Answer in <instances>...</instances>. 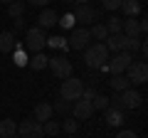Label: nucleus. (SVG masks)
<instances>
[{"label":"nucleus","mask_w":148,"mask_h":138,"mask_svg":"<svg viewBox=\"0 0 148 138\" xmlns=\"http://www.w3.org/2000/svg\"><path fill=\"white\" fill-rule=\"evenodd\" d=\"M89 44H91L89 27H77L72 32V37H67V49H74V52H84Z\"/></svg>","instance_id":"obj_7"},{"label":"nucleus","mask_w":148,"mask_h":138,"mask_svg":"<svg viewBox=\"0 0 148 138\" xmlns=\"http://www.w3.org/2000/svg\"><path fill=\"white\" fill-rule=\"evenodd\" d=\"M69 138H77V136H69Z\"/></svg>","instance_id":"obj_41"},{"label":"nucleus","mask_w":148,"mask_h":138,"mask_svg":"<svg viewBox=\"0 0 148 138\" xmlns=\"http://www.w3.org/2000/svg\"><path fill=\"white\" fill-rule=\"evenodd\" d=\"M42 131H45V136H59L62 126H59L54 118H49V121H45V123H42Z\"/></svg>","instance_id":"obj_28"},{"label":"nucleus","mask_w":148,"mask_h":138,"mask_svg":"<svg viewBox=\"0 0 148 138\" xmlns=\"http://www.w3.org/2000/svg\"><path fill=\"white\" fill-rule=\"evenodd\" d=\"M72 15H74L77 22H82V27H86V25H94L96 20H101L104 17V10H96L91 5H74Z\"/></svg>","instance_id":"obj_5"},{"label":"nucleus","mask_w":148,"mask_h":138,"mask_svg":"<svg viewBox=\"0 0 148 138\" xmlns=\"http://www.w3.org/2000/svg\"><path fill=\"white\" fill-rule=\"evenodd\" d=\"M0 3H5V5H10V3H12V0H0Z\"/></svg>","instance_id":"obj_40"},{"label":"nucleus","mask_w":148,"mask_h":138,"mask_svg":"<svg viewBox=\"0 0 148 138\" xmlns=\"http://www.w3.org/2000/svg\"><path fill=\"white\" fill-rule=\"evenodd\" d=\"M141 42L143 40H128V44H126V52H138V49H141Z\"/></svg>","instance_id":"obj_34"},{"label":"nucleus","mask_w":148,"mask_h":138,"mask_svg":"<svg viewBox=\"0 0 148 138\" xmlns=\"http://www.w3.org/2000/svg\"><path fill=\"white\" fill-rule=\"evenodd\" d=\"M131 62H133V54L131 52H116L114 54V59H109V72L111 74H123L128 67H131Z\"/></svg>","instance_id":"obj_10"},{"label":"nucleus","mask_w":148,"mask_h":138,"mask_svg":"<svg viewBox=\"0 0 148 138\" xmlns=\"http://www.w3.org/2000/svg\"><path fill=\"white\" fill-rule=\"evenodd\" d=\"M12 62H15V67H27V62H30V57H27V52L22 49V44H15V49H12Z\"/></svg>","instance_id":"obj_24"},{"label":"nucleus","mask_w":148,"mask_h":138,"mask_svg":"<svg viewBox=\"0 0 148 138\" xmlns=\"http://www.w3.org/2000/svg\"><path fill=\"white\" fill-rule=\"evenodd\" d=\"M47 47H57V49H67V37H47Z\"/></svg>","instance_id":"obj_31"},{"label":"nucleus","mask_w":148,"mask_h":138,"mask_svg":"<svg viewBox=\"0 0 148 138\" xmlns=\"http://www.w3.org/2000/svg\"><path fill=\"white\" fill-rule=\"evenodd\" d=\"M96 96V91H94V84L91 86H84V91H82V99H86V101H91Z\"/></svg>","instance_id":"obj_35"},{"label":"nucleus","mask_w":148,"mask_h":138,"mask_svg":"<svg viewBox=\"0 0 148 138\" xmlns=\"http://www.w3.org/2000/svg\"><path fill=\"white\" fill-rule=\"evenodd\" d=\"M47 47V35H45L42 27H27L25 30V42H22V49L30 54H37V52H42V49Z\"/></svg>","instance_id":"obj_2"},{"label":"nucleus","mask_w":148,"mask_h":138,"mask_svg":"<svg viewBox=\"0 0 148 138\" xmlns=\"http://www.w3.org/2000/svg\"><path fill=\"white\" fill-rule=\"evenodd\" d=\"M72 118H77V121H84V118H91L94 116V106H91V101L86 99H79L72 104V113H69Z\"/></svg>","instance_id":"obj_11"},{"label":"nucleus","mask_w":148,"mask_h":138,"mask_svg":"<svg viewBox=\"0 0 148 138\" xmlns=\"http://www.w3.org/2000/svg\"><path fill=\"white\" fill-rule=\"evenodd\" d=\"M89 37L91 40H106V37H109L104 22H94V25H89Z\"/></svg>","instance_id":"obj_23"},{"label":"nucleus","mask_w":148,"mask_h":138,"mask_svg":"<svg viewBox=\"0 0 148 138\" xmlns=\"http://www.w3.org/2000/svg\"><path fill=\"white\" fill-rule=\"evenodd\" d=\"M123 118H126V116H123V111H121V109H106V113H104V121H106V126H111V128H114V126H121V123H123Z\"/></svg>","instance_id":"obj_17"},{"label":"nucleus","mask_w":148,"mask_h":138,"mask_svg":"<svg viewBox=\"0 0 148 138\" xmlns=\"http://www.w3.org/2000/svg\"><path fill=\"white\" fill-rule=\"evenodd\" d=\"M25 3H22V0H12V3H10V5H8V15H10L12 17V20H15V17H22V15H25Z\"/></svg>","instance_id":"obj_25"},{"label":"nucleus","mask_w":148,"mask_h":138,"mask_svg":"<svg viewBox=\"0 0 148 138\" xmlns=\"http://www.w3.org/2000/svg\"><path fill=\"white\" fill-rule=\"evenodd\" d=\"M25 5H35V8H47L49 0H22Z\"/></svg>","instance_id":"obj_36"},{"label":"nucleus","mask_w":148,"mask_h":138,"mask_svg":"<svg viewBox=\"0 0 148 138\" xmlns=\"http://www.w3.org/2000/svg\"><path fill=\"white\" fill-rule=\"evenodd\" d=\"M106 62H109V52H106L104 42H94V44H89L84 49V64L89 69H99Z\"/></svg>","instance_id":"obj_4"},{"label":"nucleus","mask_w":148,"mask_h":138,"mask_svg":"<svg viewBox=\"0 0 148 138\" xmlns=\"http://www.w3.org/2000/svg\"><path fill=\"white\" fill-rule=\"evenodd\" d=\"M121 35H126L128 40H143V35H141V25H138L136 17H126V20H123V25H121Z\"/></svg>","instance_id":"obj_13"},{"label":"nucleus","mask_w":148,"mask_h":138,"mask_svg":"<svg viewBox=\"0 0 148 138\" xmlns=\"http://www.w3.org/2000/svg\"><path fill=\"white\" fill-rule=\"evenodd\" d=\"M126 44H128V37L126 35H109V37L104 40V47L106 52H126Z\"/></svg>","instance_id":"obj_12"},{"label":"nucleus","mask_w":148,"mask_h":138,"mask_svg":"<svg viewBox=\"0 0 148 138\" xmlns=\"http://www.w3.org/2000/svg\"><path fill=\"white\" fill-rule=\"evenodd\" d=\"M109 86L114 89V94H121V91L131 89V81L126 79V74H111V79H109Z\"/></svg>","instance_id":"obj_16"},{"label":"nucleus","mask_w":148,"mask_h":138,"mask_svg":"<svg viewBox=\"0 0 148 138\" xmlns=\"http://www.w3.org/2000/svg\"><path fill=\"white\" fill-rule=\"evenodd\" d=\"M59 20V12L52 10V8H42V12H40V17H37V27H54Z\"/></svg>","instance_id":"obj_14"},{"label":"nucleus","mask_w":148,"mask_h":138,"mask_svg":"<svg viewBox=\"0 0 148 138\" xmlns=\"http://www.w3.org/2000/svg\"><path fill=\"white\" fill-rule=\"evenodd\" d=\"M82 91H84V81L77 77H67V79H62V86H59V99L74 104L82 99Z\"/></svg>","instance_id":"obj_3"},{"label":"nucleus","mask_w":148,"mask_h":138,"mask_svg":"<svg viewBox=\"0 0 148 138\" xmlns=\"http://www.w3.org/2000/svg\"><path fill=\"white\" fill-rule=\"evenodd\" d=\"M17 136V123L12 118H3L0 121V138H12Z\"/></svg>","instance_id":"obj_20"},{"label":"nucleus","mask_w":148,"mask_h":138,"mask_svg":"<svg viewBox=\"0 0 148 138\" xmlns=\"http://www.w3.org/2000/svg\"><path fill=\"white\" fill-rule=\"evenodd\" d=\"M52 111L59 113V116H69V113H72V104L64 101V99H57V101L52 104Z\"/></svg>","instance_id":"obj_27"},{"label":"nucleus","mask_w":148,"mask_h":138,"mask_svg":"<svg viewBox=\"0 0 148 138\" xmlns=\"http://www.w3.org/2000/svg\"><path fill=\"white\" fill-rule=\"evenodd\" d=\"M74 15L72 12H67V15H59V20H57V25L62 27V30H74Z\"/></svg>","instance_id":"obj_30"},{"label":"nucleus","mask_w":148,"mask_h":138,"mask_svg":"<svg viewBox=\"0 0 148 138\" xmlns=\"http://www.w3.org/2000/svg\"><path fill=\"white\" fill-rule=\"evenodd\" d=\"M47 62H49V57H47V54L37 52V54H32V57H30L27 67H32L35 72H42V69H47Z\"/></svg>","instance_id":"obj_21"},{"label":"nucleus","mask_w":148,"mask_h":138,"mask_svg":"<svg viewBox=\"0 0 148 138\" xmlns=\"http://www.w3.org/2000/svg\"><path fill=\"white\" fill-rule=\"evenodd\" d=\"M91 106H94V111H106V109H109V96L96 94L94 99H91Z\"/></svg>","instance_id":"obj_29"},{"label":"nucleus","mask_w":148,"mask_h":138,"mask_svg":"<svg viewBox=\"0 0 148 138\" xmlns=\"http://www.w3.org/2000/svg\"><path fill=\"white\" fill-rule=\"evenodd\" d=\"M49 118H54L52 104H49V101H40V104H35V121L37 123H45V121H49Z\"/></svg>","instance_id":"obj_15"},{"label":"nucleus","mask_w":148,"mask_h":138,"mask_svg":"<svg viewBox=\"0 0 148 138\" xmlns=\"http://www.w3.org/2000/svg\"><path fill=\"white\" fill-rule=\"evenodd\" d=\"M126 17H138L141 15V0H121V8Z\"/></svg>","instance_id":"obj_18"},{"label":"nucleus","mask_w":148,"mask_h":138,"mask_svg":"<svg viewBox=\"0 0 148 138\" xmlns=\"http://www.w3.org/2000/svg\"><path fill=\"white\" fill-rule=\"evenodd\" d=\"M121 25H123V20H121V17H116V15L106 17V22H104V27H106L109 35H121Z\"/></svg>","instance_id":"obj_22"},{"label":"nucleus","mask_w":148,"mask_h":138,"mask_svg":"<svg viewBox=\"0 0 148 138\" xmlns=\"http://www.w3.org/2000/svg\"><path fill=\"white\" fill-rule=\"evenodd\" d=\"M138 25H141V35L146 37V32H148V22H146V20H138Z\"/></svg>","instance_id":"obj_38"},{"label":"nucleus","mask_w":148,"mask_h":138,"mask_svg":"<svg viewBox=\"0 0 148 138\" xmlns=\"http://www.w3.org/2000/svg\"><path fill=\"white\" fill-rule=\"evenodd\" d=\"M121 8V0H101V10L106 12H116Z\"/></svg>","instance_id":"obj_32"},{"label":"nucleus","mask_w":148,"mask_h":138,"mask_svg":"<svg viewBox=\"0 0 148 138\" xmlns=\"http://www.w3.org/2000/svg\"><path fill=\"white\" fill-rule=\"evenodd\" d=\"M143 104V94L141 91H136L131 86V89H126V91H121V94H114V99H109V106L111 109H138Z\"/></svg>","instance_id":"obj_1"},{"label":"nucleus","mask_w":148,"mask_h":138,"mask_svg":"<svg viewBox=\"0 0 148 138\" xmlns=\"http://www.w3.org/2000/svg\"><path fill=\"white\" fill-rule=\"evenodd\" d=\"M12 138H20V136H12Z\"/></svg>","instance_id":"obj_42"},{"label":"nucleus","mask_w":148,"mask_h":138,"mask_svg":"<svg viewBox=\"0 0 148 138\" xmlns=\"http://www.w3.org/2000/svg\"><path fill=\"white\" fill-rule=\"evenodd\" d=\"M64 3H74V5H89V0H64Z\"/></svg>","instance_id":"obj_39"},{"label":"nucleus","mask_w":148,"mask_h":138,"mask_svg":"<svg viewBox=\"0 0 148 138\" xmlns=\"http://www.w3.org/2000/svg\"><path fill=\"white\" fill-rule=\"evenodd\" d=\"M15 44H17V40H15V35H12V32H0V52H3V54L12 52V49H15Z\"/></svg>","instance_id":"obj_19"},{"label":"nucleus","mask_w":148,"mask_h":138,"mask_svg":"<svg viewBox=\"0 0 148 138\" xmlns=\"http://www.w3.org/2000/svg\"><path fill=\"white\" fill-rule=\"evenodd\" d=\"M59 126H62V131L69 133V136H77V131H79V121H77V118H72V116H67Z\"/></svg>","instance_id":"obj_26"},{"label":"nucleus","mask_w":148,"mask_h":138,"mask_svg":"<svg viewBox=\"0 0 148 138\" xmlns=\"http://www.w3.org/2000/svg\"><path fill=\"white\" fill-rule=\"evenodd\" d=\"M47 67L52 69V74L57 77V79H67V77H72V74H74V67H72V62H69V59L64 57V54H57V57H49Z\"/></svg>","instance_id":"obj_6"},{"label":"nucleus","mask_w":148,"mask_h":138,"mask_svg":"<svg viewBox=\"0 0 148 138\" xmlns=\"http://www.w3.org/2000/svg\"><path fill=\"white\" fill-rule=\"evenodd\" d=\"M116 138H138V136H136L133 131H119V136H116Z\"/></svg>","instance_id":"obj_37"},{"label":"nucleus","mask_w":148,"mask_h":138,"mask_svg":"<svg viewBox=\"0 0 148 138\" xmlns=\"http://www.w3.org/2000/svg\"><path fill=\"white\" fill-rule=\"evenodd\" d=\"M25 30H27L25 20H22V17H15V20H12V35H17V32H25Z\"/></svg>","instance_id":"obj_33"},{"label":"nucleus","mask_w":148,"mask_h":138,"mask_svg":"<svg viewBox=\"0 0 148 138\" xmlns=\"http://www.w3.org/2000/svg\"><path fill=\"white\" fill-rule=\"evenodd\" d=\"M17 136L20 138H45L42 123H37L35 118H25L22 123H17Z\"/></svg>","instance_id":"obj_9"},{"label":"nucleus","mask_w":148,"mask_h":138,"mask_svg":"<svg viewBox=\"0 0 148 138\" xmlns=\"http://www.w3.org/2000/svg\"><path fill=\"white\" fill-rule=\"evenodd\" d=\"M123 74H126V79L131 81V86L133 84H146L148 81V64L143 62V59L141 62H131V67H128Z\"/></svg>","instance_id":"obj_8"}]
</instances>
